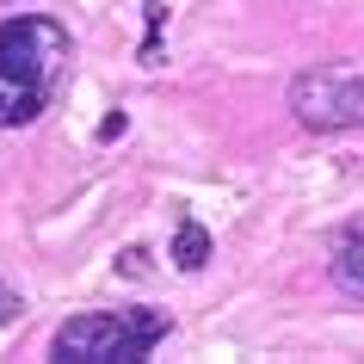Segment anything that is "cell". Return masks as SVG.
<instances>
[{
  "mask_svg": "<svg viewBox=\"0 0 364 364\" xmlns=\"http://www.w3.org/2000/svg\"><path fill=\"white\" fill-rule=\"evenodd\" d=\"M68 62H75V38L62 19H50V13L0 19V130L38 124L68 75Z\"/></svg>",
  "mask_w": 364,
  "mask_h": 364,
  "instance_id": "obj_1",
  "label": "cell"
},
{
  "mask_svg": "<svg viewBox=\"0 0 364 364\" xmlns=\"http://www.w3.org/2000/svg\"><path fill=\"white\" fill-rule=\"evenodd\" d=\"M154 340H167L161 309H87L50 333V358L62 364H136L149 358Z\"/></svg>",
  "mask_w": 364,
  "mask_h": 364,
  "instance_id": "obj_2",
  "label": "cell"
},
{
  "mask_svg": "<svg viewBox=\"0 0 364 364\" xmlns=\"http://www.w3.org/2000/svg\"><path fill=\"white\" fill-rule=\"evenodd\" d=\"M290 112L309 130H364V68H303L290 80Z\"/></svg>",
  "mask_w": 364,
  "mask_h": 364,
  "instance_id": "obj_3",
  "label": "cell"
},
{
  "mask_svg": "<svg viewBox=\"0 0 364 364\" xmlns=\"http://www.w3.org/2000/svg\"><path fill=\"white\" fill-rule=\"evenodd\" d=\"M333 284L346 296H364V229H346L333 247Z\"/></svg>",
  "mask_w": 364,
  "mask_h": 364,
  "instance_id": "obj_4",
  "label": "cell"
},
{
  "mask_svg": "<svg viewBox=\"0 0 364 364\" xmlns=\"http://www.w3.org/2000/svg\"><path fill=\"white\" fill-rule=\"evenodd\" d=\"M173 266L179 272H204L210 266V229H204V223L186 216V223L173 229Z\"/></svg>",
  "mask_w": 364,
  "mask_h": 364,
  "instance_id": "obj_5",
  "label": "cell"
},
{
  "mask_svg": "<svg viewBox=\"0 0 364 364\" xmlns=\"http://www.w3.org/2000/svg\"><path fill=\"white\" fill-rule=\"evenodd\" d=\"M19 309H25V296H19L13 284H0V327H6V321H19Z\"/></svg>",
  "mask_w": 364,
  "mask_h": 364,
  "instance_id": "obj_6",
  "label": "cell"
},
{
  "mask_svg": "<svg viewBox=\"0 0 364 364\" xmlns=\"http://www.w3.org/2000/svg\"><path fill=\"white\" fill-rule=\"evenodd\" d=\"M124 272H130V278H142V272H149V253L130 247V253H124Z\"/></svg>",
  "mask_w": 364,
  "mask_h": 364,
  "instance_id": "obj_7",
  "label": "cell"
}]
</instances>
